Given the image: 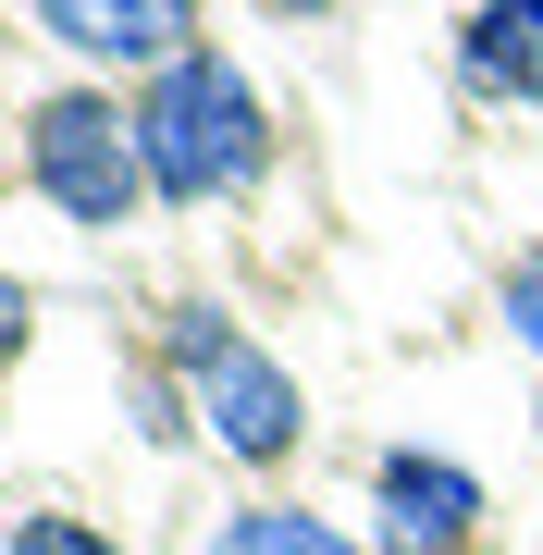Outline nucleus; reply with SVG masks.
Returning a JSON list of instances; mask_svg holds the SVG:
<instances>
[{
  "label": "nucleus",
  "mask_w": 543,
  "mask_h": 555,
  "mask_svg": "<svg viewBox=\"0 0 543 555\" xmlns=\"http://www.w3.org/2000/svg\"><path fill=\"white\" fill-rule=\"evenodd\" d=\"M0 555H124V543H100L87 518H13V543Z\"/></svg>",
  "instance_id": "obj_8"
},
{
  "label": "nucleus",
  "mask_w": 543,
  "mask_h": 555,
  "mask_svg": "<svg viewBox=\"0 0 543 555\" xmlns=\"http://www.w3.org/2000/svg\"><path fill=\"white\" fill-rule=\"evenodd\" d=\"M137 149H148V185L161 198H222V185L260 173V100L222 50H185L161 62V87L137 100Z\"/></svg>",
  "instance_id": "obj_1"
},
{
  "label": "nucleus",
  "mask_w": 543,
  "mask_h": 555,
  "mask_svg": "<svg viewBox=\"0 0 543 555\" xmlns=\"http://www.w3.org/2000/svg\"><path fill=\"white\" fill-rule=\"evenodd\" d=\"M457 50H469V87H506V100H543V0H482Z\"/></svg>",
  "instance_id": "obj_6"
},
{
  "label": "nucleus",
  "mask_w": 543,
  "mask_h": 555,
  "mask_svg": "<svg viewBox=\"0 0 543 555\" xmlns=\"http://www.w3.org/2000/svg\"><path fill=\"white\" fill-rule=\"evenodd\" d=\"M297 13H309V0H297Z\"/></svg>",
  "instance_id": "obj_11"
},
{
  "label": "nucleus",
  "mask_w": 543,
  "mask_h": 555,
  "mask_svg": "<svg viewBox=\"0 0 543 555\" xmlns=\"http://www.w3.org/2000/svg\"><path fill=\"white\" fill-rule=\"evenodd\" d=\"M13 358H25V284L0 272V371H13Z\"/></svg>",
  "instance_id": "obj_10"
},
{
  "label": "nucleus",
  "mask_w": 543,
  "mask_h": 555,
  "mask_svg": "<svg viewBox=\"0 0 543 555\" xmlns=\"http://www.w3.org/2000/svg\"><path fill=\"white\" fill-rule=\"evenodd\" d=\"M173 371H185V396L210 408V433L235 444V456H284V444H297V383H284L235 321L185 309V321H173Z\"/></svg>",
  "instance_id": "obj_3"
},
{
  "label": "nucleus",
  "mask_w": 543,
  "mask_h": 555,
  "mask_svg": "<svg viewBox=\"0 0 543 555\" xmlns=\"http://www.w3.org/2000/svg\"><path fill=\"white\" fill-rule=\"evenodd\" d=\"M50 38H75L87 62H185L198 0H38Z\"/></svg>",
  "instance_id": "obj_4"
},
{
  "label": "nucleus",
  "mask_w": 543,
  "mask_h": 555,
  "mask_svg": "<svg viewBox=\"0 0 543 555\" xmlns=\"http://www.w3.org/2000/svg\"><path fill=\"white\" fill-rule=\"evenodd\" d=\"M210 555H359L334 531V518H309V506H247V518H222Z\"/></svg>",
  "instance_id": "obj_7"
},
{
  "label": "nucleus",
  "mask_w": 543,
  "mask_h": 555,
  "mask_svg": "<svg viewBox=\"0 0 543 555\" xmlns=\"http://www.w3.org/2000/svg\"><path fill=\"white\" fill-rule=\"evenodd\" d=\"M25 173H38V198H50L62 222H137V198H148L137 112L87 100V87L38 100V124H25Z\"/></svg>",
  "instance_id": "obj_2"
},
{
  "label": "nucleus",
  "mask_w": 543,
  "mask_h": 555,
  "mask_svg": "<svg viewBox=\"0 0 543 555\" xmlns=\"http://www.w3.org/2000/svg\"><path fill=\"white\" fill-rule=\"evenodd\" d=\"M383 506H396V543H469V518H482V481L469 469H444V456H383Z\"/></svg>",
  "instance_id": "obj_5"
},
{
  "label": "nucleus",
  "mask_w": 543,
  "mask_h": 555,
  "mask_svg": "<svg viewBox=\"0 0 543 555\" xmlns=\"http://www.w3.org/2000/svg\"><path fill=\"white\" fill-rule=\"evenodd\" d=\"M506 321H519V346L543 358V259H519V272H506Z\"/></svg>",
  "instance_id": "obj_9"
}]
</instances>
